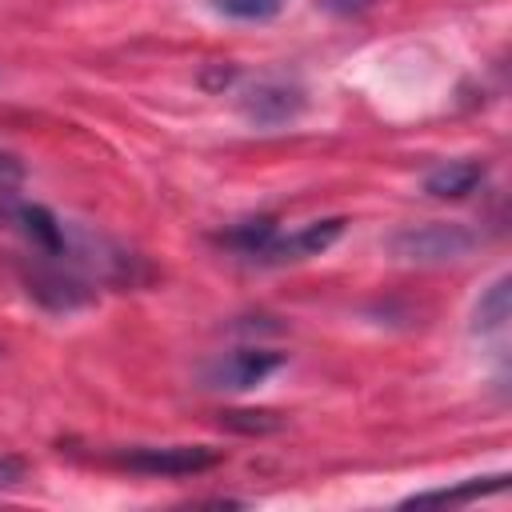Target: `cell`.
I'll use <instances>...</instances> for the list:
<instances>
[{"label":"cell","instance_id":"1","mask_svg":"<svg viewBox=\"0 0 512 512\" xmlns=\"http://www.w3.org/2000/svg\"><path fill=\"white\" fill-rule=\"evenodd\" d=\"M476 244L480 236L464 224H412L400 228L388 248L408 264H448V260H464Z\"/></svg>","mask_w":512,"mask_h":512},{"label":"cell","instance_id":"2","mask_svg":"<svg viewBox=\"0 0 512 512\" xmlns=\"http://www.w3.org/2000/svg\"><path fill=\"white\" fill-rule=\"evenodd\" d=\"M220 460L224 452L208 444H136L116 452V464L140 476H200Z\"/></svg>","mask_w":512,"mask_h":512},{"label":"cell","instance_id":"3","mask_svg":"<svg viewBox=\"0 0 512 512\" xmlns=\"http://www.w3.org/2000/svg\"><path fill=\"white\" fill-rule=\"evenodd\" d=\"M24 280H28V292L52 312H72L92 300V284L80 276L72 256H40L36 252V264L28 268Z\"/></svg>","mask_w":512,"mask_h":512},{"label":"cell","instance_id":"4","mask_svg":"<svg viewBox=\"0 0 512 512\" xmlns=\"http://www.w3.org/2000/svg\"><path fill=\"white\" fill-rule=\"evenodd\" d=\"M280 364H284V352H272V348H232V352H220L216 360H208L200 376H204V388L248 392L256 384H264Z\"/></svg>","mask_w":512,"mask_h":512},{"label":"cell","instance_id":"5","mask_svg":"<svg viewBox=\"0 0 512 512\" xmlns=\"http://www.w3.org/2000/svg\"><path fill=\"white\" fill-rule=\"evenodd\" d=\"M304 108V92L280 76H260L240 88V112L252 124H284Z\"/></svg>","mask_w":512,"mask_h":512},{"label":"cell","instance_id":"6","mask_svg":"<svg viewBox=\"0 0 512 512\" xmlns=\"http://www.w3.org/2000/svg\"><path fill=\"white\" fill-rule=\"evenodd\" d=\"M344 232V220L340 216H328V220H312V224H300L296 232L288 236H272L264 244V252L252 260V264H292V260H308V256H320L336 236Z\"/></svg>","mask_w":512,"mask_h":512},{"label":"cell","instance_id":"7","mask_svg":"<svg viewBox=\"0 0 512 512\" xmlns=\"http://www.w3.org/2000/svg\"><path fill=\"white\" fill-rule=\"evenodd\" d=\"M484 176H488L484 160H448L424 176V192L432 200H464L484 184Z\"/></svg>","mask_w":512,"mask_h":512},{"label":"cell","instance_id":"8","mask_svg":"<svg viewBox=\"0 0 512 512\" xmlns=\"http://www.w3.org/2000/svg\"><path fill=\"white\" fill-rule=\"evenodd\" d=\"M504 484H508V476L500 472V476H472V480H464V484H456V488H432V492H416V496H408L404 504H468V500H480V496H488V492H504Z\"/></svg>","mask_w":512,"mask_h":512},{"label":"cell","instance_id":"9","mask_svg":"<svg viewBox=\"0 0 512 512\" xmlns=\"http://www.w3.org/2000/svg\"><path fill=\"white\" fill-rule=\"evenodd\" d=\"M508 312H512V304H508V276H500V280L480 296V304H476V324H472V328L496 332V328L508 324Z\"/></svg>","mask_w":512,"mask_h":512},{"label":"cell","instance_id":"10","mask_svg":"<svg viewBox=\"0 0 512 512\" xmlns=\"http://www.w3.org/2000/svg\"><path fill=\"white\" fill-rule=\"evenodd\" d=\"M220 424L224 428H232V432H244V436H268V432H276L284 420L276 416V412H220Z\"/></svg>","mask_w":512,"mask_h":512},{"label":"cell","instance_id":"11","mask_svg":"<svg viewBox=\"0 0 512 512\" xmlns=\"http://www.w3.org/2000/svg\"><path fill=\"white\" fill-rule=\"evenodd\" d=\"M212 8L232 20H268L284 8V0H212Z\"/></svg>","mask_w":512,"mask_h":512},{"label":"cell","instance_id":"12","mask_svg":"<svg viewBox=\"0 0 512 512\" xmlns=\"http://www.w3.org/2000/svg\"><path fill=\"white\" fill-rule=\"evenodd\" d=\"M20 184H24V160L0 148V196H12Z\"/></svg>","mask_w":512,"mask_h":512},{"label":"cell","instance_id":"13","mask_svg":"<svg viewBox=\"0 0 512 512\" xmlns=\"http://www.w3.org/2000/svg\"><path fill=\"white\" fill-rule=\"evenodd\" d=\"M24 472H28V464H24L20 456H0V488L20 484V480H24Z\"/></svg>","mask_w":512,"mask_h":512},{"label":"cell","instance_id":"14","mask_svg":"<svg viewBox=\"0 0 512 512\" xmlns=\"http://www.w3.org/2000/svg\"><path fill=\"white\" fill-rule=\"evenodd\" d=\"M328 8H336V12H352V8H368L372 0H324Z\"/></svg>","mask_w":512,"mask_h":512}]
</instances>
